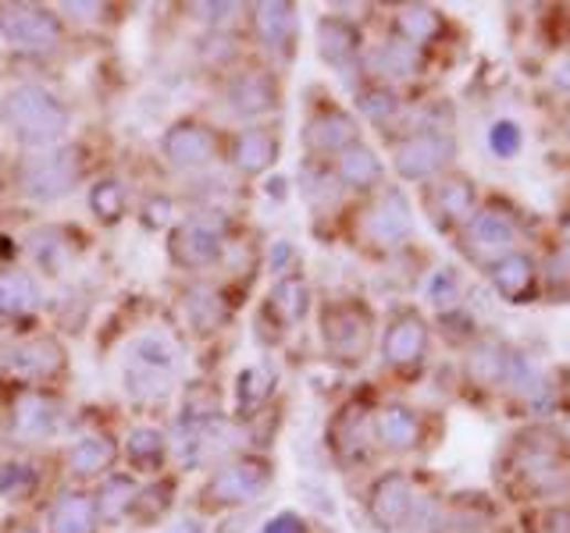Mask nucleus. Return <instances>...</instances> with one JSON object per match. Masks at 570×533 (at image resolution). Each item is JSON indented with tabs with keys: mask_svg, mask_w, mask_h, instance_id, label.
Here are the masks:
<instances>
[{
	"mask_svg": "<svg viewBox=\"0 0 570 533\" xmlns=\"http://www.w3.org/2000/svg\"><path fill=\"white\" fill-rule=\"evenodd\" d=\"M0 125L29 150H51L68 132V110L51 89L22 83L0 96Z\"/></svg>",
	"mask_w": 570,
	"mask_h": 533,
	"instance_id": "nucleus-1",
	"label": "nucleus"
},
{
	"mask_svg": "<svg viewBox=\"0 0 570 533\" xmlns=\"http://www.w3.org/2000/svg\"><path fill=\"white\" fill-rule=\"evenodd\" d=\"M78 178H83V153H78V147H51L22 160L19 189L36 203H54L68 196L78 185Z\"/></svg>",
	"mask_w": 570,
	"mask_h": 533,
	"instance_id": "nucleus-2",
	"label": "nucleus"
},
{
	"mask_svg": "<svg viewBox=\"0 0 570 533\" xmlns=\"http://www.w3.org/2000/svg\"><path fill=\"white\" fill-rule=\"evenodd\" d=\"M0 36L22 51H51L61 43V22L54 11L36 4L0 8Z\"/></svg>",
	"mask_w": 570,
	"mask_h": 533,
	"instance_id": "nucleus-3",
	"label": "nucleus"
},
{
	"mask_svg": "<svg viewBox=\"0 0 570 533\" xmlns=\"http://www.w3.org/2000/svg\"><path fill=\"white\" fill-rule=\"evenodd\" d=\"M168 253L182 270H203L221 256V221L214 214H200L171 228Z\"/></svg>",
	"mask_w": 570,
	"mask_h": 533,
	"instance_id": "nucleus-4",
	"label": "nucleus"
},
{
	"mask_svg": "<svg viewBox=\"0 0 570 533\" xmlns=\"http://www.w3.org/2000/svg\"><path fill=\"white\" fill-rule=\"evenodd\" d=\"M267 480H272V466L264 459H235L211 477V483L203 488V498L211 505H243L267 488Z\"/></svg>",
	"mask_w": 570,
	"mask_h": 533,
	"instance_id": "nucleus-5",
	"label": "nucleus"
},
{
	"mask_svg": "<svg viewBox=\"0 0 570 533\" xmlns=\"http://www.w3.org/2000/svg\"><path fill=\"white\" fill-rule=\"evenodd\" d=\"M321 331L328 352L342 355V360H360L371 342V317L360 306H328L321 317Z\"/></svg>",
	"mask_w": 570,
	"mask_h": 533,
	"instance_id": "nucleus-6",
	"label": "nucleus"
},
{
	"mask_svg": "<svg viewBox=\"0 0 570 533\" xmlns=\"http://www.w3.org/2000/svg\"><path fill=\"white\" fill-rule=\"evenodd\" d=\"M61 409L43 392H19L11 402V430L25 441H46L57 430Z\"/></svg>",
	"mask_w": 570,
	"mask_h": 533,
	"instance_id": "nucleus-7",
	"label": "nucleus"
},
{
	"mask_svg": "<svg viewBox=\"0 0 570 533\" xmlns=\"http://www.w3.org/2000/svg\"><path fill=\"white\" fill-rule=\"evenodd\" d=\"M61 366H65V349L54 338H29V342H19L4 352V370L29 381L54 377Z\"/></svg>",
	"mask_w": 570,
	"mask_h": 533,
	"instance_id": "nucleus-8",
	"label": "nucleus"
},
{
	"mask_svg": "<svg viewBox=\"0 0 570 533\" xmlns=\"http://www.w3.org/2000/svg\"><path fill=\"white\" fill-rule=\"evenodd\" d=\"M165 157L179 171L208 168L211 160H214V136L203 125L179 121V125H171L168 132H165Z\"/></svg>",
	"mask_w": 570,
	"mask_h": 533,
	"instance_id": "nucleus-9",
	"label": "nucleus"
},
{
	"mask_svg": "<svg viewBox=\"0 0 570 533\" xmlns=\"http://www.w3.org/2000/svg\"><path fill=\"white\" fill-rule=\"evenodd\" d=\"M453 153V142L439 132L410 136L400 150H395V171L403 178H428L435 168H442V160Z\"/></svg>",
	"mask_w": 570,
	"mask_h": 533,
	"instance_id": "nucleus-10",
	"label": "nucleus"
},
{
	"mask_svg": "<svg viewBox=\"0 0 570 533\" xmlns=\"http://www.w3.org/2000/svg\"><path fill=\"white\" fill-rule=\"evenodd\" d=\"M275 100H278V89L267 72H243L229 83V107L243 118L264 115V110L275 107Z\"/></svg>",
	"mask_w": 570,
	"mask_h": 533,
	"instance_id": "nucleus-11",
	"label": "nucleus"
},
{
	"mask_svg": "<svg viewBox=\"0 0 570 533\" xmlns=\"http://www.w3.org/2000/svg\"><path fill=\"white\" fill-rule=\"evenodd\" d=\"M410 512V483L400 473H389L371 491V515L382 530H395Z\"/></svg>",
	"mask_w": 570,
	"mask_h": 533,
	"instance_id": "nucleus-12",
	"label": "nucleus"
},
{
	"mask_svg": "<svg viewBox=\"0 0 570 533\" xmlns=\"http://www.w3.org/2000/svg\"><path fill=\"white\" fill-rule=\"evenodd\" d=\"M363 228H368V235L378 238V242L403 238L410 232V206L403 200V192H386V196L368 210Z\"/></svg>",
	"mask_w": 570,
	"mask_h": 533,
	"instance_id": "nucleus-13",
	"label": "nucleus"
},
{
	"mask_svg": "<svg viewBox=\"0 0 570 533\" xmlns=\"http://www.w3.org/2000/svg\"><path fill=\"white\" fill-rule=\"evenodd\" d=\"M360 51V32L357 25H350L346 19H336V14H328V19L318 22V54L336 64V68H346Z\"/></svg>",
	"mask_w": 570,
	"mask_h": 533,
	"instance_id": "nucleus-14",
	"label": "nucleus"
},
{
	"mask_svg": "<svg viewBox=\"0 0 570 533\" xmlns=\"http://www.w3.org/2000/svg\"><path fill=\"white\" fill-rule=\"evenodd\" d=\"M278 157V139L264 128H246V132L235 136L232 142V164L246 174H261L275 164Z\"/></svg>",
	"mask_w": 570,
	"mask_h": 533,
	"instance_id": "nucleus-15",
	"label": "nucleus"
},
{
	"mask_svg": "<svg viewBox=\"0 0 570 533\" xmlns=\"http://www.w3.org/2000/svg\"><path fill=\"white\" fill-rule=\"evenodd\" d=\"M115 456H118V448L107 434H86V438H78L65 451V462L75 477H101L104 470H110Z\"/></svg>",
	"mask_w": 570,
	"mask_h": 533,
	"instance_id": "nucleus-16",
	"label": "nucleus"
},
{
	"mask_svg": "<svg viewBox=\"0 0 570 533\" xmlns=\"http://www.w3.org/2000/svg\"><path fill=\"white\" fill-rule=\"evenodd\" d=\"M125 363L136 366H150V370H165V374H176L179 370V349L168 334L161 331H147L139 334L136 342L125 349Z\"/></svg>",
	"mask_w": 570,
	"mask_h": 533,
	"instance_id": "nucleus-17",
	"label": "nucleus"
},
{
	"mask_svg": "<svg viewBox=\"0 0 570 533\" xmlns=\"http://www.w3.org/2000/svg\"><path fill=\"white\" fill-rule=\"evenodd\" d=\"M51 533H97V505L86 494H61L51 512Z\"/></svg>",
	"mask_w": 570,
	"mask_h": 533,
	"instance_id": "nucleus-18",
	"label": "nucleus"
},
{
	"mask_svg": "<svg viewBox=\"0 0 570 533\" xmlns=\"http://www.w3.org/2000/svg\"><path fill=\"white\" fill-rule=\"evenodd\" d=\"M424 342H428V331L421 324V317L407 313L386 331V360L389 363H414L424 352Z\"/></svg>",
	"mask_w": 570,
	"mask_h": 533,
	"instance_id": "nucleus-19",
	"label": "nucleus"
},
{
	"mask_svg": "<svg viewBox=\"0 0 570 533\" xmlns=\"http://www.w3.org/2000/svg\"><path fill=\"white\" fill-rule=\"evenodd\" d=\"M29 253H33V260L46 274H65L78 249L65 238L61 228H40V232H33V238H29Z\"/></svg>",
	"mask_w": 570,
	"mask_h": 533,
	"instance_id": "nucleus-20",
	"label": "nucleus"
},
{
	"mask_svg": "<svg viewBox=\"0 0 570 533\" xmlns=\"http://www.w3.org/2000/svg\"><path fill=\"white\" fill-rule=\"evenodd\" d=\"M350 139H353V121L346 115H339V110H331V115H318L304 128V142L318 153H331V150L350 147Z\"/></svg>",
	"mask_w": 570,
	"mask_h": 533,
	"instance_id": "nucleus-21",
	"label": "nucleus"
},
{
	"mask_svg": "<svg viewBox=\"0 0 570 533\" xmlns=\"http://www.w3.org/2000/svg\"><path fill=\"white\" fill-rule=\"evenodd\" d=\"M253 25H257V36L272 46V51H282L289 43L293 29H296V11L289 4H257L253 8Z\"/></svg>",
	"mask_w": 570,
	"mask_h": 533,
	"instance_id": "nucleus-22",
	"label": "nucleus"
},
{
	"mask_svg": "<svg viewBox=\"0 0 570 533\" xmlns=\"http://www.w3.org/2000/svg\"><path fill=\"white\" fill-rule=\"evenodd\" d=\"M136 498H139V488H136V480L133 477H107L104 483H101V491H97V512L104 515V520H122L125 512L129 509H136Z\"/></svg>",
	"mask_w": 570,
	"mask_h": 533,
	"instance_id": "nucleus-23",
	"label": "nucleus"
},
{
	"mask_svg": "<svg viewBox=\"0 0 570 533\" xmlns=\"http://www.w3.org/2000/svg\"><path fill=\"white\" fill-rule=\"evenodd\" d=\"M40 302V288L29 274L4 270L0 274V313H25Z\"/></svg>",
	"mask_w": 570,
	"mask_h": 533,
	"instance_id": "nucleus-24",
	"label": "nucleus"
},
{
	"mask_svg": "<svg viewBox=\"0 0 570 533\" xmlns=\"http://www.w3.org/2000/svg\"><path fill=\"white\" fill-rule=\"evenodd\" d=\"M339 178L353 189H368V185L378 182V178H382V164H378V157L368 147H357V142H353V147L342 150Z\"/></svg>",
	"mask_w": 570,
	"mask_h": 533,
	"instance_id": "nucleus-25",
	"label": "nucleus"
},
{
	"mask_svg": "<svg viewBox=\"0 0 570 533\" xmlns=\"http://www.w3.org/2000/svg\"><path fill=\"white\" fill-rule=\"evenodd\" d=\"M374 430H378V438H382V445L389 448H410L418 438V419L410 409L403 406H389L378 413L374 419Z\"/></svg>",
	"mask_w": 570,
	"mask_h": 533,
	"instance_id": "nucleus-26",
	"label": "nucleus"
},
{
	"mask_svg": "<svg viewBox=\"0 0 570 533\" xmlns=\"http://www.w3.org/2000/svg\"><path fill=\"white\" fill-rule=\"evenodd\" d=\"M165 434L154 430V427H136L129 434V441H125V456H129L133 466H139V470H154V466H161L165 459Z\"/></svg>",
	"mask_w": 570,
	"mask_h": 533,
	"instance_id": "nucleus-27",
	"label": "nucleus"
},
{
	"mask_svg": "<svg viewBox=\"0 0 570 533\" xmlns=\"http://www.w3.org/2000/svg\"><path fill=\"white\" fill-rule=\"evenodd\" d=\"M531 260L528 256H520V253H510V256H503V260L496 264L493 270V278H496V288L506 296V299H520L531 288Z\"/></svg>",
	"mask_w": 570,
	"mask_h": 533,
	"instance_id": "nucleus-28",
	"label": "nucleus"
},
{
	"mask_svg": "<svg viewBox=\"0 0 570 533\" xmlns=\"http://www.w3.org/2000/svg\"><path fill=\"white\" fill-rule=\"evenodd\" d=\"M36 488H40V470L33 462L11 459V462L0 466V498L19 502V498H29Z\"/></svg>",
	"mask_w": 570,
	"mask_h": 533,
	"instance_id": "nucleus-29",
	"label": "nucleus"
},
{
	"mask_svg": "<svg viewBox=\"0 0 570 533\" xmlns=\"http://www.w3.org/2000/svg\"><path fill=\"white\" fill-rule=\"evenodd\" d=\"M186 317L200 334H208L225 320V310H221V299L211 288H193V292H186Z\"/></svg>",
	"mask_w": 570,
	"mask_h": 533,
	"instance_id": "nucleus-30",
	"label": "nucleus"
},
{
	"mask_svg": "<svg viewBox=\"0 0 570 533\" xmlns=\"http://www.w3.org/2000/svg\"><path fill=\"white\" fill-rule=\"evenodd\" d=\"M272 313L282 320V324H296V320L307 313V285L299 278L278 281L272 292Z\"/></svg>",
	"mask_w": 570,
	"mask_h": 533,
	"instance_id": "nucleus-31",
	"label": "nucleus"
},
{
	"mask_svg": "<svg viewBox=\"0 0 570 533\" xmlns=\"http://www.w3.org/2000/svg\"><path fill=\"white\" fill-rule=\"evenodd\" d=\"M275 387V374L272 366H246L240 381H235V398H240V409H257L261 402L272 395Z\"/></svg>",
	"mask_w": 570,
	"mask_h": 533,
	"instance_id": "nucleus-32",
	"label": "nucleus"
},
{
	"mask_svg": "<svg viewBox=\"0 0 570 533\" xmlns=\"http://www.w3.org/2000/svg\"><path fill=\"white\" fill-rule=\"evenodd\" d=\"M89 210L104 224H115L125 214V185L115 182V178H101V182L89 189Z\"/></svg>",
	"mask_w": 570,
	"mask_h": 533,
	"instance_id": "nucleus-33",
	"label": "nucleus"
},
{
	"mask_svg": "<svg viewBox=\"0 0 570 533\" xmlns=\"http://www.w3.org/2000/svg\"><path fill=\"white\" fill-rule=\"evenodd\" d=\"M435 203L446 210V217H467L474 206V189L464 182V178H450L435 189Z\"/></svg>",
	"mask_w": 570,
	"mask_h": 533,
	"instance_id": "nucleus-34",
	"label": "nucleus"
},
{
	"mask_svg": "<svg viewBox=\"0 0 570 533\" xmlns=\"http://www.w3.org/2000/svg\"><path fill=\"white\" fill-rule=\"evenodd\" d=\"M474 238L485 242V246H510L514 238V224L510 217L496 214V210H488L478 221H474Z\"/></svg>",
	"mask_w": 570,
	"mask_h": 533,
	"instance_id": "nucleus-35",
	"label": "nucleus"
},
{
	"mask_svg": "<svg viewBox=\"0 0 570 533\" xmlns=\"http://www.w3.org/2000/svg\"><path fill=\"white\" fill-rule=\"evenodd\" d=\"M371 64L382 75H410L414 72V51H410V46H403V43H386L382 51H378L374 57H371Z\"/></svg>",
	"mask_w": 570,
	"mask_h": 533,
	"instance_id": "nucleus-36",
	"label": "nucleus"
},
{
	"mask_svg": "<svg viewBox=\"0 0 570 533\" xmlns=\"http://www.w3.org/2000/svg\"><path fill=\"white\" fill-rule=\"evenodd\" d=\"M400 29H403V36L407 40H414V43H421V40H428L432 36V32L439 29V19L428 8H407L403 14H400Z\"/></svg>",
	"mask_w": 570,
	"mask_h": 533,
	"instance_id": "nucleus-37",
	"label": "nucleus"
},
{
	"mask_svg": "<svg viewBox=\"0 0 570 533\" xmlns=\"http://www.w3.org/2000/svg\"><path fill=\"white\" fill-rule=\"evenodd\" d=\"M471 374L478 381H499L506 374V360L496 345H482L478 352L471 355Z\"/></svg>",
	"mask_w": 570,
	"mask_h": 533,
	"instance_id": "nucleus-38",
	"label": "nucleus"
},
{
	"mask_svg": "<svg viewBox=\"0 0 570 533\" xmlns=\"http://www.w3.org/2000/svg\"><path fill=\"white\" fill-rule=\"evenodd\" d=\"M488 147L496 157H514L520 150V128L514 121H496L493 132H488Z\"/></svg>",
	"mask_w": 570,
	"mask_h": 533,
	"instance_id": "nucleus-39",
	"label": "nucleus"
},
{
	"mask_svg": "<svg viewBox=\"0 0 570 533\" xmlns=\"http://www.w3.org/2000/svg\"><path fill=\"white\" fill-rule=\"evenodd\" d=\"M360 110L368 118H374V121H382V118H389L392 110H395V96L392 93H386V89H371V93H363L360 96Z\"/></svg>",
	"mask_w": 570,
	"mask_h": 533,
	"instance_id": "nucleus-40",
	"label": "nucleus"
},
{
	"mask_svg": "<svg viewBox=\"0 0 570 533\" xmlns=\"http://www.w3.org/2000/svg\"><path fill=\"white\" fill-rule=\"evenodd\" d=\"M456 292H461V285H456V270H439L432 288H428V296H432V302H439V306L456 302Z\"/></svg>",
	"mask_w": 570,
	"mask_h": 533,
	"instance_id": "nucleus-41",
	"label": "nucleus"
},
{
	"mask_svg": "<svg viewBox=\"0 0 570 533\" xmlns=\"http://www.w3.org/2000/svg\"><path fill=\"white\" fill-rule=\"evenodd\" d=\"M261 533H304V523H299V515L282 512V515H275V520H267L261 526Z\"/></svg>",
	"mask_w": 570,
	"mask_h": 533,
	"instance_id": "nucleus-42",
	"label": "nucleus"
},
{
	"mask_svg": "<svg viewBox=\"0 0 570 533\" xmlns=\"http://www.w3.org/2000/svg\"><path fill=\"white\" fill-rule=\"evenodd\" d=\"M168 214H171V203L157 196L154 203H147V210H142V224H147V228H161Z\"/></svg>",
	"mask_w": 570,
	"mask_h": 533,
	"instance_id": "nucleus-43",
	"label": "nucleus"
},
{
	"mask_svg": "<svg viewBox=\"0 0 570 533\" xmlns=\"http://www.w3.org/2000/svg\"><path fill=\"white\" fill-rule=\"evenodd\" d=\"M542 533H570V509H549L542 520Z\"/></svg>",
	"mask_w": 570,
	"mask_h": 533,
	"instance_id": "nucleus-44",
	"label": "nucleus"
},
{
	"mask_svg": "<svg viewBox=\"0 0 570 533\" xmlns=\"http://www.w3.org/2000/svg\"><path fill=\"white\" fill-rule=\"evenodd\" d=\"M0 533H40V530H36L33 523H22V520H19V523H8Z\"/></svg>",
	"mask_w": 570,
	"mask_h": 533,
	"instance_id": "nucleus-45",
	"label": "nucleus"
},
{
	"mask_svg": "<svg viewBox=\"0 0 570 533\" xmlns=\"http://www.w3.org/2000/svg\"><path fill=\"white\" fill-rule=\"evenodd\" d=\"M557 83H560L563 89H570V61H563L560 68H557Z\"/></svg>",
	"mask_w": 570,
	"mask_h": 533,
	"instance_id": "nucleus-46",
	"label": "nucleus"
},
{
	"mask_svg": "<svg viewBox=\"0 0 570 533\" xmlns=\"http://www.w3.org/2000/svg\"><path fill=\"white\" fill-rule=\"evenodd\" d=\"M563 235H567V246H570V217L563 221Z\"/></svg>",
	"mask_w": 570,
	"mask_h": 533,
	"instance_id": "nucleus-47",
	"label": "nucleus"
}]
</instances>
